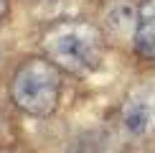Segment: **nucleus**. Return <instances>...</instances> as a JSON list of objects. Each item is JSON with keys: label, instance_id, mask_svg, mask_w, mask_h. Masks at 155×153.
<instances>
[{"label": "nucleus", "instance_id": "8", "mask_svg": "<svg viewBox=\"0 0 155 153\" xmlns=\"http://www.w3.org/2000/svg\"><path fill=\"white\" fill-rule=\"evenodd\" d=\"M0 123H3V120H0Z\"/></svg>", "mask_w": 155, "mask_h": 153}, {"label": "nucleus", "instance_id": "1", "mask_svg": "<svg viewBox=\"0 0 155 153\" xmlns=\"http://www.w3.org/2000/svg\"><path fill=\"white\" fill-rule=\"evenodd\" d=\"M41 46L48 61H54L61 72L84 76L99 69L104 59V36L89 21H59L48 25L41 36Z\"/></svg>", "mask_w": 155, "mask_h": 153}, {"label": "nucleus", "instance_id": "6", "mask_svg": "<svg viewBox=\"0 0 155 153\" xmlns=\"http://www.w3.org/2000/svg\"><path fill=\"white\" fill-rule=\"evenodd\" d=\"M5 13H8V0H0V21L5 18Z\"/></svg>", "mask_w": 155, "mask_h": 153}, {"label": "nucleus", "instance_id": "2", "mask_svg": "<svg viewBox=\"0 0 155 153\" xmlns=\"http://www.w3.org/2000/svg\"><path fill=\"white\" fill-rule=\"evenodd\" d=\"M10 97L25 115L48 117L61 100V69L48 59L25 61L13 74Z\"/></svg>", "mask_w": 155, "mask_h": 153}, {"label": "nucleus", "instance_id": "7", "mask_svg": "<svg viewBox=\"0 0 155 153\" xmlns=\"http://www.w3.org/2000/svg\"><path fill=\"white\" fill-rule=\"evenodd\" d=\"M0 153H15V151H0Z\"/></svg>", "mask_w": 155, "mask_h": 153}, {"label": "nucleus", "instance_id": "3", "mask_svg": "<svg viewBox=\"0 0 155 153\" xmlns=\"http://www.w3.org/2000/svg\"><path fill=\"white\" fill-rule=\"evenodd\" d=\"M120 125L130 138L155 135V82L135 84L120 105Z\"/></svg>", "mask_w": 155, "mask_h": 153}, {"label": "nucleus", "instance_id": "4", "mask_svg": "<svg viewBox=\"0 0 155 153\" xmlns=\"http://www.w3.org/2000/svg\"><path fill=\"white\" fill-rule=\"evenodd\" d=\"M132 46H135V54L143 61L155 64V0H143L137 5Z\"/></svg>", "mask_w": 155, "mask_h": 153}, {"label": "nucleus", "instance_id": "5", "mask_svg": "<svg viewBox=\"0 0 155 153\" xmlns=\"http://www.w3.org/2000/svg\"><path fill=\"white\" fill-rule=\"evenodd\" d=\"M69 153H99V151H97L94 145H89V143H76Z\"/></svg>", "mask_w": 155, "mask_h": 153}]
</instances>
